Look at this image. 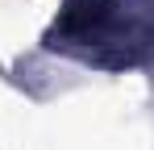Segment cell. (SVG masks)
Instances as JSON below:
<instances>
[{
	"label": "cell",
	"mask_w": 154,
	"mask_h": 150,
	"mask_svg": "<svg viewBox=\"0 0 154 150\" xmlns=\"http://www.w3.org/2000/svg\"><path fill=\"white\" fill-rule=\"evenodd\" d=\"M46 42L92 67H142L154 54V13L129 0H67Z\"/></svg>",
	"instance_id": "6da1fadb"
}]
</instances>
